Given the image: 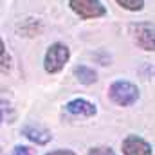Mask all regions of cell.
Listing matches in <instances>:
<instances>
[{
    "mask_svg": "<svg viewBox=\"0 0 155 155\" xmlns=\"http://www.w3.org/2000/svg\"><path fill=\"white\" fill-rule=\"evenodd\" d=\"M135 31V43L143 49V51H152L155 52V29L152 25L146 24H139L134 27Z\"/></svg>",
    "mask_w": 155,
    "mask_h": 155,
    "instance_id": "5",
    "label": "cell"
},
{
    "mask_svg": "<svg viewBox=\"0 0 155 155\" xmlns=\"http://www.w3.org/2000/svg\"><path fill=\"white\" fill-rule=\"evenodd\" d=\"M69 58H71V49L65 43H60V41L52 43L47 49L45 58H43V69H45V72H49V74L60 72L65 67V63L69 61Z\"/></svg>",
    "mask_w": 155,
    "mask_h": 155,
    "instance_id": "2",
    "label": "cell"
},
{
    "mask_svg": "<svg viewBox=\"0 0 155 155\" xmlns=\"http://www.w3.org/2000/svg\"><path fill=\"white\" fill-rule=\"evenodd\" d=\"M0 71H2V74H7L11 71V56L7 54L4 41H2V65H0Z\"/></svg>",
    "mask_w": 155,
    "mask_h": 155,
    "instance_id": "10",
    "label": "cell"
},
{
    "mask_svg": "<svg viewBox=\"0 0 155 155\" xmlns=\"http://www.w3.org/2000/svg\"><path fill=\"white\" fill-rule=\"evenodd\" d=\"M13 155H33L31 152V148L29 146H15V150H13Z\"/></svg>",
    "mask_w": 155,
    "mask_h": 155,
    "instance_id": "12",
    "label": "cell"
},
{
    "mask_svg": "<svg viewBox=\"0 0 155 155\" xmlns=\"http://www.w3.org/2000/svg\"><path fill=\"white\" fill-rule=\"evenodd\" d=\"M74 76L81 85H94L97 81V72L87 65H78L74 67Z\"/></svg>",
    "mask_w": 155,
    "mask_h": 155,
    "instance_id": "8",
    "label": "cell"
},
{
    "mask_svg": "<svg viewBox=\"0 0 155 155\" xmlns=\"http://www.w3.org/2000/svg\"><path fill=\"white\" fill-rule=\"evenodd\" d=\"M116 2L123 9H128V11H141L144 5V0H116Z\"/></svg>",
    "mask_w": 155,
    "mask_h": 155,
    "instance_id": "9",
    "label": "cell"
},
{
    "mask_svg": "<svg viewBox=\"0 0 155 155\" xmlns=\"http://www.w3.org/2000/svg\"><path fill=\"white\" fill-rule=\"evenodd\" d=\"M71 9L83 20L101 18L107 15V7L101 0H69Z\"/></svg>",
    "mask_w": 155,
    "mask_h": 155,
    "instance_id": "3",
    "label": "cell"
},
{
    "mask_svg": "<svg viewBox=\"0 0 155 155\" xmlns=\"http://www.w3.org/2000/svg\"><path fill=\"white\" fill-rule=\"evenodd\" d=\"M45 155H76L72 150H54V152H49Z\"/></svg>",
    "mask_w": 155,
    "mask_h": 155,
    "instance_id": "13",
    "label": "cell"
},
{
    "mask_svg": "<svg viewBox=\"0 0 155 155\" xmlns=\"http://www.w3.org/2000/svg\"><path fill=\"white\" fill-rule=\"evenodd\" d=\"M22 135L27 137L31 143L40 144V146L51 143V139H52V135H51V132H49L47 128L38 126V124H33V123H29V124H25V126L22 128Z\"/></svg>",
    "mask_w": 155,
    "mask_h": 155,
    "instance_id": "6",
    "label": "cell"
},
{
    "mask_svg": "<svg viewBox=\"0 0 155 155\" xmlns=\"http://www.w3.org/2000/svg\"><path fill=\"white\" fill-rule=\"evenodd\" d=\"M121 148L124 155H152V146L139 135H126Z\"/></svg>",
    "mask_w": 155,
    "mask_h": 155,
    "instance_id": "4",
    "label": "cell"
},
{
    "mask_svg": "<svg viewBox=\"0 0 155 155\" xmlns=\"http://www.w3.org/2000/svg\"><path fill=\"white\" fill-rule=\"evenodd\" d=\"M108 97L117 107H130L139 99V88L126 79H117L108 87Z\"/></svg>",
    "mask_w": 155,
    "mask_h": 155,
    "instance_id": "1",
    "label": "cell"
},
{
    "mask_svg": "<svg viewBox=\"0 0 155 155\" xmlns=\"http://www.w3.org/2000/svg\"><path fill=\"white\" fill-rule=\"evenodd\" d=\"M87 155H117L114 150L110 148H103V146H97V148H90Z\"/></svg>",
    "mask_w": 155,
    "mask_h": 155,
    "instance_id": "11",
    "label": "cell"
},
{
    "mask_svg": "<svg viewBox=\"0 0 155 155\" xmlns=\"http://www.w3.org/2000/svg\"><path fill=\"white\" fill-rule=\"evenodd\" d=\"M65 110L72 116H81V117H92L96 116L97 108L94 103L83 99V97H76V99H71L67 105H65Z\"/></svg>",
    "mask_w": 155,
    "mask_h": 155,
    "instance_id": "7",
    "label": "cell"
}]
</instances>
